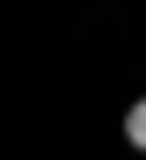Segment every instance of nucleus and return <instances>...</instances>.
<instances>
[{"label": "nucleus", "instance_id": "nucleus-1", "mask_svg": "<svg viewBox=\"0 0 146 160\" xmlns=\"http://www.w3.org/2000/svg\"><path fill=\"white\" fill-rule=\"evenodd\" d=\"M125 146H132V153H146V98H132V104H125Z\"/></svg>", "mask_w": 146, "mask_h": 160}]
</instances>
